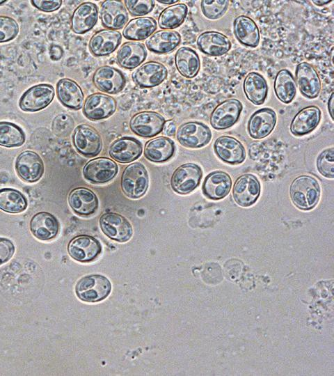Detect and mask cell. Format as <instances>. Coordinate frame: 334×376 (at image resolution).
<instances>
[{
    "label": "cell",
    "mask_w": 334,
    "mask_h": 376,
    "mask_svg": "<svg viewBox=\"0 0 334 376\" xmlns=\"http://www.w3.org/2000/svg\"><path fill=\"white\" fill-rule=\"evenodd\" d=\"M289 196L292 203L299 210H310L319 203L321 187L318 180L309 175L295 178L289 186Z\"/></svg>",
    "instance_id": "1"
},
{
    "label": "cell",
    "mask_w": 334,
    "mask_h": 376,
    "mask_svg": "<svg viewBox=\"0 0 334 376\" xmlns=\"http://www.w3.org/2000/svg\"><path fill=\"white\" fill-rule=\"evenodd\" d=\"M149 185L148 171L144 165L134 162L123 171L120 185L122 192L128 198L136 199L143 196Z\"/></svg>",
    "instance_id": "2"
},
{
    "label": "cell",
    "mask_w": 334,
    "mask_h": 376,
    "mask_svg": "<svg viewBox=\"0 0 334 376\" xmlns=\"http://www.w3.org/2000/svg\"><path fill=\"white\" fill-rule=\"evenodd\" d=\"M111 290L109 280L100 274L85 276L78 281L75 286L77 296L86 302H97L104 299Z\"/></svg>",
    "instance_id": "3"
},
{
    "label": "cell",
    "mask_w": 334,
    "mask_h": 376,
    "mask_svg": "<svg viewBox=\"0 0 334 376\" xmlns=\"http://www.w3.org/2000/svg\"><path fill=\"white\" fill-rule=\"evenodd\" d=\"M210 128L199 121H189L182 124L176 132V138L181 146L188 148H200L211 141Z\"/></svg>",
    "instance_id": "4"
},
{
    "label": "cell",
    "mask_w": 334,
    "mask_h": 376,
    "mask_svg": "<svg viewBox=\"0 0 334 376\" xmlns=\"http://www.w3.org/2000/svg\"><path fill=\"white\" fill-rule=\"evenodd\" d=\"M202 177L201 167L194 163H186L178 166L170 178L173 190L181 195H186L195 190Z\"/></svg>",
    "instance_id": "5"
},
{
    "label": "cell",
    "mask_w": 334,
    "mask_h": 376,
    "mask_svg": "<svg viewBox=\"0 0 334 376\" xmlns=\"http://www.w3.org/2000/svg\"><path fill=\"white\" fill-rule=\"evenodd\" d=\"M75 149L82 155L93 157L102 150L103 141L99 132L91 125L81 124L77 126L72 134Z\"/></svg>",
    "instance_id": "6"
},
{
    "label": "cell",
    "mask_w": 334,
    "mask_h": 376,
    "mask_svg": "<svg viewBox=\"0 0 334 376\" xmlns=\"http://www.w3.org/2000/svg\"><path fill=\"white\" fill-rule=\"evenodd\" d=\"M260 193V182L253 174H242L234 182L232 198L240 207H248L255 204Z\"/></svg>",
    "instance_id": "7"
},
{
    "label": "cell",
    "mask_w": 334,
    "mask_h": 376,
    "mask_svg": "<svg viewBox=\"0 0 334 376\" xmlns=\"http://www.w3.org/2000/svg\"><path fill=\"white\" fill-rule=\"evenodd\" d=\"M243 109L242 103L236 98L227 99L218 104L212 111L209 123L216 130L232 127L239 119Z\"/></svg>",
    "instance_id": "8"
},
{
    "label": "cell",
    "mask_w": 334,
    "mask_h": 376,
    "mask_svg": "<svg viewBox=\"0 0 334 376\" xmlns=\"http://www.w3.org/2000/svg\"><path fill=\"white\" fill-rule=\"evenodd\" d=\"M54 95V88L51 85H35L22 94L19 100V107L24 111H38L47 107L52 102Z\"/></svg>",
    "instance_id": "9"
},
{
    "label": "cell",
    "mask_w": 334,
    "mask_h": 376,
    "mask_svg": "<svg viewBox=\"0 0 334 376\" xmlns=\"http://www.w3.org/2000/svg\"><path fill=\"white\" fill-rule=\"evenodd\" d=\"M15 169L17 175L24 182H38L45 172L44 162L40 156L33 150H25L16 158Z\"/></svg>",
    "instance_id": "10"
},
{
    "label": "cell",
    "mask_w": 334,
    "mask_h": 376,
    "mask_svg": "<svg viewBox=\"0 0 334 376\" xmlns=\"http://www.w3.org/2000/svg\"><path fill=\"white\" fill-rule=\"evenodd\" d=\"M100 226L109 238L125 242L132 236L133 229L129 221L121 214L115 212L103 214L100 219Z\"/></svg>",
    "instance_id": "11"
},
{
    "label": "cell",
    "mask_w": 334,
    "mask_h": 376,
    "mask_svg": "<svg viewBox=\"0 0 334 376\" xmlns=\"http://www.w3.org/2000/svg\"><path fill=\"white\" fill-rule=\"evenodd\" d=\"M166 120L157 112L144 111L134 115L129 120V127L136 135L150 138L162 132Z\"/></svg>",
    "instance_id": "12"
},
{
    "label": "cell",
    "mask_w": 334,
    "mask_h": 376,
    "mask_svg": "<svg viewBox=\"0 0 334 376\" xmlns=\"http://www.w3.org/2000/svg\"><path fill=\"white\" fill-rule=\"evenodd\" d=\"M213 148L218 159L230 165L240 164L246 157L244 146L233 136L223 135L218 137Z\"/></svg>",
    "instance_id": "13"
},
{
    "label": "cell",
    "mask_w": 334,
    "mask_h": 376,
    "mask_svg": "<svg viewBox=\"0 0 334 376\" xmlns=\"http://www.w3.org/2000/svg\"><path fill=\"white\" fill-rule=\"evenodd\" d=\"M118 172V164L113 160L103 157L88 161L83 169V175L85 179L96 184L111 181Z\"/></svg>",
    "instance_id": "14"
},
{
    "label": "cell",
    "mask_w": 334,
    "mask_h": 376,
    "mask_svg": "<svg viewBox=\"0 0 334 376\" xmlns=\"http://www.w3.org/2000/svg\"><path fill=\"white\" fill-rule=\"evenodd\" d=\"M116 100L104 93H95L88 96L83 105V113L93 120L106 118L116 109Z\"/></svg>",
    "instance_id": "15"
},
{
    "label": "cell",
    "mask_w": 334,
    "mask_h": 376,
    "mask_svg": "<svg viewBox=\"0 0 334 376\" xmlns=\"http://www.w3.org/2000/svg\"><path fill=\"white\" fill-rule=\"evenodd\" d=\"M277 122L276 111L269 107L255 111L249 118L247 123L248 135L254 139H261L268 136L274 130Z\"/></svg>",
    "instance_id": "16"
},
{
    "label": "cell",
    "mask_w": 334,
    "mask_h": 376,
    "mask_svg": "<svg viewBox=\"0 0 334 376\" xmlns=\"http://www.w3.org/2000/svg\"><path fill=\"white\" fill-rule=\"evenodd\" d=\"M295 79L301 95L315 99L321 91V80L316 69L307 62L299 63L295 70Z\"/></svg>",
    "instance_id": "17"
},
{
    "label": "cell",
    "mask_w": 334,
    "mask_h": 376,
    "mask_svg": "<svg viewBox=\"0 0 334 376\" xmlns=\"http://www.w3.org/2000/svg\"><path fill=\"white\" fill-rule=\"evenodd\" d=\"M93 82L97 89L104 93L117 94L125 86L126 79L118 69L109 65H103L95 71Z\"/></svg>",
    "instance_id": "18"
},
{
    "label": "cell",
    "mask_w": 334,
    "mask_h": 376,
    "mask_svg": "<svg viewBox=\"0 0 334 376\" xmlns=\"http://www.w3.org/2000/svg\"><path fill=\"white\" fill-rule=\"evenodd\" d=\"M168 75L164 65L157 61H148L139 65L132 74L136 85L140 88H152L162 83Z\"/></svg>",
    "instance_id": "19"
},
{
    "label": "cell",
    "mask_w": 334,
    "mask_h": 376,
    "mask_svg": "<svg viewBox=\"0 0 334 376\" xmlns=\"http://www.w3.org/2000/svg\"><path fill=\"white\" fill-rule=\"evenodd\" d=\"M102 251V245L90 235H78L72 238L67 245V252L74 260L87 263L95 260Z\"/></svg>",
    "instance_id": "20"
},
{
    "label": "cell",
    "mask_w": 334,
    "mask_h": 376,
    "mask_svg": "<svg viewBox=\"0 0 334 376\" xmlns=\"http://www.w3.org/2000/svg\"><path fill=\"white\" fill-rule=\"evenodd\" d=\"M321 118V109L315 105L303 107L292 118L289 130L295 136L310 134L319 125Z\"/></svg>",
    "instance_id": "21"
},
{
    "label": "cell",
    "mask_w": 334,
    "mask_h": 376,
    "mask_svg": "<svg viewBox=\"0 0 334 376\" xmlns=\"http://www.w3.org/2000/svg\"><path fill=\"white\" fill-rule=\"evenodd\" d=\"M232 184V178L228 173L214 171L205 177L202 191L207 198L218 201L224 198L230 193Z\"/></svg>",
    "instance_id": "22"
},
{
    "label": "cell",
    "mask_w": 334,
    "mask_h": 376,
    "mask_svg": "<svg viewBox=\"0 0 334 376\" xmlns=\"http://www.w3.org/2000/svg\"><path fill=\"white\" fill-rule=\"evenodd\" d=\"M197 46L200 52L210 56H221L231 49L230 39L223 33L215 31H207L197 38Z\"/></svg>",
    "instance_id": "23"
},
{
    "label": "cell",
    "mask_w": 334,
    "mask_h": 376,
    "mask_svg": "<svg viewBox=\"0 0 334 376\" xmlns=\"http://www.w3.org/2000/svg\"><path fill=\"white\" fill-rule=\"evenodd\" d=\"M102 25L110 30L122 29L128 21V13L121 1L106 0L100 6Z\"/></svg>",
    "instance_id": "24"
},
{
    "label": "cell",
    "mask_w": 334,
    "mask_h": 376,
    "mask_svg": "<svg viewBox=\"0 0 334 376\" xmlns=\"http://www.w3.org/2000/svg\"><path fill=\"white\" fill-rule=\"evenodd\" d=\"M141 143L129 136H124L114 141L110 146L109 154L114 160L122 163H129L137 159L142 154Z\"/></svg>",
    "instance_id": "25"
},
{
    "label": "cell",
    "mask_w": 334,
    "mask_h": 376,
    "mask_svg": "<svg viewBox=\"0 0 334 376\" xmlns=\"http://www.w3.org/2000/svg\"><path fill=\"white\" fill-rule=\"evenodd\" d=\"M67 201L73 212L79 216L91 215L98 208L97 196L87 187H79L72 189Z\"/></svg>",
    "instance_id": "26"
},
{
    "label": "cell",
    "mask_w": 334,
    "mask_h": 376,
    "mask_svg": "<svg viewBox=\"0 0 334 376\" xmlns=\"http://www.w3.org/2000/svg\"><path fill=\"white\" fill-rule=\"evenodd\" d=\"M29 228L35 238L47 241L57 235L60 226L58 219L52 214L47 212H39L31 217Z\"/></svg>",
    "instance_id": "27"
},
{
    "label": "cell",
    "mask_w": 334,
    "mask_h": 376,
    "mask_svg": "<svg viewBox=\"0 0 334 376\" xmlns=\"http://www.w3.org/2000/svg\"><path fill=\"white\" fill-rule=\"evenodd\" d=\"M121 40L122 36L119 31L102 29L91 37L88 47L92 54L104 56L113 52L120 45Z\"/></svg>",
    "instance_id": "28"
},
{
    "label": "cell",
    "mask_w": 334,
    "mask_h": 376,
    "mask_svg": "<svg viewBox=\"0 0 334 376\" xmlns=\"http://www.w3.org/2000/svg\"><path fill=\"white\" fill-rule=\"evenodd\" d=\"M233 33L241 45L255 48L260 40V30L255 21L248 16L241 15L233 21Z\"/></svg>",
    "instance_id": "29"
},
{
    "label": "cell",
    "mask_w": 334,
    "mask_h": 376,
    "mask_svg": "<svg viewBox=\"0 0 334 376\" xmlns=\"http://www.w3.org/2000/svg\"><path fill=\"white\" fill-rule=\"evenodd\" d=\"M98 19V8L92 2L81 3L73 12L71 28L77 34H84L93 28Z\"/></svg>",
    "instance_id": "30"
},
{
    "label": "cell",
    "mask_w": 334,
    "mask_h": 376,
    "mask_svg": "<svg viewBox=\"0 0 334 376\" xmlns=\"http://www.w3.org/2000/svg\"><path fill=\"white\" fill-rule=\"evenodd\" d=\"M58 99L65 107L79 110L83 106L84 95L79 84L72 79L63 78L56 84Z\"/></svg>",
    "instance_id": "31"
},
{
    "label": "cell",
    "mask_w": 334,
    "mask_h": 376,
    "mask_svg": "<svg viewBox=\"0 0 334 376\" xmlns=\"http://www.w3.org/2000/svg\"><path fill=\"white\" fill-rule=\"evenodd\" d=\"M147 57V50L143 43L126 42L118 50V64L125 69H134L140 65Z\"/></svg>",
    "instance_id": "32"
},
{
    "label": "cell",
    "mask_w": 334,
    "mask_h": 376,
    "mask_svg": "<svg viewBox=\"0 0 334 376\" xmlns=\"http://www.w3.org/2000/svg\"><path fill=\"white\" fill-rule=\"evenodd\" d=\"M175 152L174 141L166 136H158L148 141L144 148V155L150 162L161 163L170 159Z\"/></svg>",
    "instance_id": "33"
},
{
    "label": "cell",
    "mask_w": 334,
    "mask_h": 376,
    "mask_svg": "<svg viewBox=\"0 0 334 376\" xmlns=\"http://www.w3.org/2000/svg\"><path fill=\"white\" fill-rule=\"evenodd\" d=\"M243 90L248 101L255 105H261L267 97L269 86L261 74L250 72L244 80Z\"/></svg>",
    "instance_id": "34"
},
{
    "label": "cell",
    "mask_w": 334,
    "mask_h": 376,
    "mask_svg": "<svg viewBox=\"0 0 334 376\" xmlns=\"http://www.w3.org/2000/svg\"><path fill=\"white\" fill-rule=\"evenodd\" d=\"M180 42V34L170 30L156 31L145 40L147 48L157 54L169 53L177 47Z\"/></svg>",
    "instance_id": "35"
},
{
    "label": "cell",
    "mask_w": 334,
    "mask_h": 376,
    "mask_svg": "<svg viewBox=\"0 0 334 376\" xmlns=\"http://www.w3.org/2000/svg\"><path fill=\"white\" fill-rule=\"evenodd\" d=\"M175 64L177 71L183 77H195L200 68V61L197 52L188 47H182L175 55Z\"/></svg>",
    "instance_id": "36"
},
{
    "label": "cell",
    "mask_w": 334,
    "mask_h": 376,
    "mask_svg": "<svg viewBox=\"0 0 334 376\" xmlns=\"http://www.w3.org/2000/svg\"><path fill=\"white\" fill-rule=\"evenodd\" d=\"M157 27V22L151 17H136L127 22L122 35L128 40H142L150 37Z\"/></svg>",
    "instance_id": "37"
},
{
    "label": "cell",
    "mask_w": 334,
    "mask_h": 376,
    "mask_svg": "<svg viewBox=\"0 0 334 376\" xmlns=\"http://www.w3.org/2000/svg\"><path fill=\"white\" fill-rule=\"evenodd\" d=\"M273 88L276 97L281 102L289 104L293 101L296 95V85L289 70L282 69L277 72Z\"/></svg>",
    "instance_id": "38"
},
{
    "label": "cell",
    "mask_w": 334,
    "mask_h": 376,
    "mask_svg": "<svg viewBox=\"0 0 334 376\" xmlns=\"http://www.w3.org/2000/svg\"><path fill=\"white\" fill-rule=\"evenodd\" d=\"M28 207L26 197L13 188L0 189V210L10 214H18Z\"/></svg>",
    "instance_id": "39"
},
{
    "label": "cell",
    "mask_w": 334,
    "mask_h": 376,
    "mask_svg": "<svg viewBox=\"0 0 334 376\" xmlns=\"http://www.w3.org/2000/svg\"><path fill=\"white\" fill-rule=\"evenodd\" d=\"M188 7L185 3H177L165 8L159 15V26L170 30L179 27L185 20Z\"/></svg>",
    "instance_id": "40"
},
{
    "label": "cell",
    "mask_w": 334,
    "mask_h": 376,
    "mask_svg": "<svg viewBox=\"0 0 334 376\" xmlns=\"http://www.w3.org/2000/svg\"><path fill=\"white\" fill-rule=\"evenodd\" d=\"M26 140L22 129L15 123L0 121V146L6 148L22 146Z\"/></svg>",
    "instance_id": "41"
},
{
    "label": "cell",
    "mask_w": 334,
    "mask_h": 376,
    "mask_svg": "<svg viewBox=\"0 0 334 376\" xmlns=\"http://www.w3.org/2000/svg\"><path fill=\"white\" fill-rule=\"evenodd\" d=\"M230 1L228 0H203L200 2L202 14L209 19L221 18L227 11Z\"/></svg>",
    "instance_id": "42"
},
{
    "label": "cell",
    "mask_w": 334,
    "mask_h": 376,
    "mask_svg": "<svg viewBox=\"0 0 334 376\" xmlns=\"http://www.w3.org/2000/svg\"><path fill=\"white\" fill-rule=\"evenodd\" d=\"M318 172L329 179L334 178V148H329L322 150L316 160Z\"/></svg>",
    "instance_id": "43"
},
{
    "label": "cell",
    "mask_w": 334,
    "mask_h": 376,
    "mask_svg": "<svg viewBox=\"0 0 334 376\" xmlns=\"http://www.w3.org/2000/svg\"><path fill=\"white\" fill-rule=\"evenodd\" d=\"M18 33L19 25L15 19L0 15V43L10 41Z\"/></svg>",
    "instance_id": "44"
},
{
    "label": "cell",
    "mask_w": 334,
    "mask_h": 376,
    "mask_svg": "<svg viewBox=\"0 0 334 376\" xmlns=\"http://www.w3.org/2000/svg\"><path fill=\"white\" fill-rule=\"evenodd\" d=\"M74 127L72 118L65 113L59 114L53 120L52 130L55 134L59 136H67Z\"/></svg>",
    "instance_id": "45"
},
{
    "label": "cell",
    "mask_w": 334,
    "mask_h": 376,
    "mask_svg": "<svg viewBox=\"0 0 334 376\" xmlns=\"http://www.w3.org/2000/svg\"><path fill=\"white\" fill-rule=\"evenodd\" d=\"M124 2L132 16L145 15L153 10L155 5L152 0H126Z\"/></svg>",
    "instance_id": "46"
},
{
    "label": "cell",
    "mask_w": 334,
    "mask_h": 376,
    "mask_svg": "<svg viewBox=\"0 0 334 376\" xmlns=\"http://www.w3.org/2000/svg\"><path fill=\"white\" fill-rule=\"evenodd\" d=\"M15 247L11 240L0 237V265L8 262L14 255Z\"/></svg>",
    "instance_id": "47"
},
{
    "label": "cell",
    "mask_w": 334,
    "mask_h": 376,
    "mask_svg": "<svg viewBox=\"0 0 334 376\" xmlns=\"http://www.w3.org/2000/svg\"><path fill=\"white\" fill-rule=\"evenodd\" d=\"M31 3L38 10L49 13L58 10L61 6L62 1L32 0L31 1Z\"/></svg>",
    "instance_id": "48"
},
{
    "label": "cell",
    "mask_w": 334,
    "mask_h": 376,
    "mask_svg": "<svg viewBox=\"0 0 334 376\" xmlns=\"http://www.w3.org/2000/svg\"><path fill=\"white\" fill-rule=\"evenodd\" d=\"M63 54V49L56 45H52L49 49L50 58L53 61L60 60Z\"/></svg>",
    "instance_id": "49"
},
{
    "label": "cell",
    "mask_w": 334,
    "mask_h": 376,
    "mask_svg": "<svg viewBox=\"0 0 334 376\" xmlns=\"http://www.w3.org/2000/svg\"><path fill=\"white\" fill-rule=\"evenodd\" d=\"M162 131L168 136L175 135L176 132V125L175 122L173 120L166 121Z\"/></svg>",
    "instance_id": "50"
},
{
    "label": "cell",
    "mask_w": 334,
    "mask_h": 376,
    "mask_svg": "<svg viewBox=\"0 0 334 376\" xmlns=\"http://www.w3.org/2000/svg\"><path fill=\"white\" fill-rule=\"evenodd\" d=\"M333 99L334 95L333 93H331V96L328 100V111L332 120H333Z\"/></svg>",
    "instance_id": "51"
},
{
    "label": "cell",
    "mask_w": 334,
    "mask_h": 376,
    "mask_svg": "<svg viewBox=\"0 0 334 376\" xmlns=\"http://www.w3.org/2000/svg\"><path fill=\"white\" fill-rule=\"evenodd\" d=\"M315 5L317 6H325V5H327L328 3H330L331 2H332V1H328V0H324V1H312Z\"/></svg>",
    "instance_id": "52"
},
{
    "label": "cell",
    "mask_w": 334,
    "mask_h": 376,
    "mask_svg": "<svg viewBox=\"0 0 334 376\" xmlns=\"http://www.w3.org/2000/svg\"><path fill=\"white\" fill-rule=\"evenodd\" d=\"M159 3H163V4H173L177 3L178 1L173 0V1H158Z\"/></svg>",
    "instance_id": "53"
},
{
    "label": "cell",
    "mask_w": 334,
    "mask_h": 376,
    "mask_svg": "<svg viewBox=\"0 0 334 376\" xmlns=\"http://www.w3.org/2000/svg\"><path fill=\"white\" fill-rule=\"evenodd\" d=\"M5 2H6V0H0V5L5 3Z\"/></svg>",
    "instance_id": "54"
}]
</instances>
